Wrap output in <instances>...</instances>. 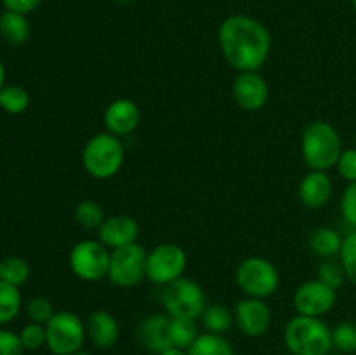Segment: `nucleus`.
<instances>
[{"mask_svg":"<svg viewBox=\"0 0 356 355\" xmlns=\"http://www.w3.org/2000/svg\"><path fill=\"white\" fill-rule=\"evenodd\" d=\"M0 37L9 45H23L30 38V23L26 16L13 10L0 14Z\"/></svg>","mask_w":356,"mask_h":355,"instance_id":"obj_19","label":"nucleus"},{"mask_svg":"<svg viewBox=\"0 0 356 355\" xmlns=\"http://www.w3.org/2000/svg\"><path fill=\"white\" fill-rule=\"evenodd\" d=\"M21 305L23 298L19 287L0 281V326L13 322L19 315Z\"/></svg>","mask_w":356,"mask_h":355,"instance_id":"obj_23","label":"nucleus"},{"mask_svg":"<svg viewBox=\"0 0 356 355\" xmlns=\"http://www.w3.org/2000/svg\"><path fill=\"white\" fill-rule=\"evenodd\" d=\"M284 343L292 355H325L332 350V329L320 317H294L284 329Z\"/></svg>","mask_w":356,"mask_h":355,"instance_id":"obj_3","label":"nucleus"},{"mask_svg":"<svg viewBox=\"0 0 356 355\" xmlns=\"http://www.w3.org/2000/svg\"><path fill=\"white\" fill-rule=\"evenodd\" d=\"M54 306H52L51 299L44 298V296H37V298H31L26 303V315L30 319V322H37L45 326L49 320L54 317Z\"/></svg>","mask_w":356,"mask_h":355,"instance_id":"obj_31","label":"nucleus"},{"mask_svg":"<svg viewBox=\"0 0 356 355\" xmlns=\"http://www.w3.org/2000/svg\"><path fill=\"white\" fill-rule=\"evenodd\" d=\"M30 106V94L24 87L10 84L0 90V108L9 115H21Z\"/></svg>","mask_w":356,"mask_h":355,"instance_id":"obj_24","label":"nucleus"},{"mask_svg":"<svg viewBox=\"0 0 356 355\" xmlns=\"http://www.w3.org/2000/svg\"><path fill=\"white\" fill-rule=\"evenodd\" d=\"M73 355H92V354H89V352H82V350H80V352H76V354H73Z\"/></svg>","mask_w":356,"mask_h":355,"instance_id":"obj_40","label":"nucleus"},{"mask_svg":"<svg viewBox=\"0 0 356 355\" xmlns=\"http://www.w3.org/2000/svg\"><path fill=\"white\" fill-rule=\"evenodd\" d=\"M117 3H120V6H129V3H132L134 0H115Z\"/></svg>","mask_w":356,"mask_h":355,"instance_id":"obj_39","label":"nucleus"},{"mask_svg":"<svg viewBox=\"0 0 356 355\" xmlns=\"http://www.w3.org/2000/svg\"><path fill=\"white\" fill-rule=\"evenodd\" d=\"M339 260L343 263L344 271H346V278L356 285V230L344 237Z\"/></svg>","mask_w":356,"mask_h":355,"instance_id":"obj_30","label":"nucleus"},{"mask_svg":"<svg viewBox=\"0 0 356 355\" xmlns=\"http://www.w3.org/2000/svg\"><path fill=\"white\" fill-rule=\"evenodd\" d=\"M341 212H343V218L346 219L348 225L356 228V181L348 184L346 190L343 191V197H341Z\"/></svg>","mask_w":356,"mask_h":355,"instance_id":"obj_34","label":"nucleus"},{"mask_svg":"<svg viewBox=\"0 0 356 355\" xmlns=\"http://www.w3.org/2000/svg\"><path fill=\"white\" fill-rule=\"evenodd\" d=\"M42 3V0H2V6L6 7V10H13V13L19 14H30L31 10L37 9Z\"/></svg>","mask_w":356,"mask_h":355,"instance_id":"obj_36","label":"nucleus"},{"mask_svg":"<svg viewBox=\"0 0 356 355\" xmlns=\"http://www.w3.org/2000/svg\"><path fill=\"white\" fill-rule=\"evenodd\" d=\"M159 355H188V350H183V348H177V347H170Z\"/></svg>","mask_w":356,"mask_h":355,"instance_id":"obj_37","label":"nucleus"},{"mask_svg":"<svg viewBox=\"0 0 356 355\" xmlns=\"http://www.w3.org/2000/svg\"><path fill=\"white\" fill-rule=\"evenodd\" d=\"M343 237L337 230L329 228V226H322V228L315 230L309 237V247H312L313 254L323 258H334L341 253V246H343Z\"/></svg>","mask_w":356,"mask_h":355,"instance_id":"obj_20","label":"nucleus"},{"mask_svg":"<svg viewBox=\"0 0 356 355\" xmlns=\"http://www.w3.org/2000/svg\"><path fill=\"white\" fill-rule=\"evenodd\" d=\"M233 97L242 110L257 111L268 103L270 87L259 72H240L233 82Z\"/></svg>","mask_w":356,"mask_h":355,"instance_id":"obj_13","label":"nucleus"},{"mask_svg":"<svg viewBox=\"0 0 356 355\" xmlns=\"http://www.w3.org/2000/svg\"><path fill=\"white\" fill-rule=\"evenodd\" d=\"M103 122L108 132L122 138V136L132 134L139 127L141 111H139V106L132 100L118 97V100L111 101L106 106Z\"/></svg>","mask_w":356,"mask_h":355,"instance_id":"obj_14","label":"nucleus"},{"mask_svg":"<svg viewBox=\"0 0 356 355\" xmlns=\"http://www.w3.org/2000/svg\"><path fill=\"white\" fill-rule=\"evenodd\" d=\"M6 86V66H3L2 58H0V90Z\"/></svg>","mask_w":356,"mask_h":355,"instance_id":"obj_38","label":"nucleus"},{"mask_svg":"<svg viewBox=\"0 0 356 355\" xmlns=\"http://www.w3.org/2000/svg\"><path fill=\"white\" fill-rule=\"evenodd\" d=\"M235 281L247 298L264 299L277 292L280 285V275L270 260L261 256H249L240 261L236 267Z\"/></svg>","mask_w":356,"mask_h":355,"instance_id":"obj_5","label":"nucleus"},{"mask_svg":"<svg viewBox=\"0 0 356 355\" xmlns=\"http://www.w3.org/2000/svg\"><path fill=\"white\" fill-rule=\"evenodd\" d=\"M111 251L99 240L76 242L68 254L70 270L83 282H99L108 277Z\"/></svg>","mask_w":356,"mask_h":355,"instance_id":"obj_7","label":"nucleus"},{"mask_svg":"<svg viewBox=\"0 0 356 355\" xmlns=\"http://www.w3.org/2000/svg\"><path fill=\"white\" fill-rule=\"evenodd\" d=\"M336 167L337 171H339L343 180H346L348 183H355L356 181V148L343 150Z\"/></svg>","mask_w":356,"mask_h":355,"instance_id":"obj_33","label":"nucleus"},{"mask_svg":"<svg viewBox=\"0 0 356 355\" xmlns=\"http://www.w3.org/2000/svg\"><path fill=\"white\" fill-rule=\"evenodd\" d=\"M200 319H202V324H204V327L209 331V333L225 334L226 331L232 329L235 315H233L232 310H229L228 306L216 303V305L205 306Z\"/></svg>","mask_w":356,"mask_h":355,"instance_id":"obj_22","label":"nucleus"},{"mask_svg":"<svg viewBox=\"0 0 356 355\" xmlns=\"http://www.w3.org/2000/svg\"><path fill=\"white\" fill-rule=\"evenodd\" d=\"M332 347L341 354H355L356 352V322L346 320L337 324L332 329Z\"/></svg>","mask_w":356,"mask_h":355,"instance_id":"obj_28","label":"nucleus"},{"mask_svg":"<svg viewBox=\"0 0 356 355\" xmlns=\"http://www.w3.org/2000/svg\"><path fill=\"white\" fill-rule=\"evenodd\" d=\"M97 237L110 251L131 246L138 242L139 225L132 216L115 214L104 219L103 225L97 228Z\"/></svg>","mask_w":356,"mask_h":355,"instance_id":"obj_15","label":"nucleus"},{"mask_svg":"<svg viewBox=\"0 0 356 355\" xmlns=\"http://www.w3.org/2000/svg\"><path fill=\"white\" fill-rule=\"evenodd\" d=\"M75 221L79 223L82 228L96 230L104 223V211L96 200H82L76 204L75 207Z\"/></svg>","mask_w":356,"mask_h":355,"instance_id":"obj_27","label":"nucleus"},{"mask_svg":"<svg viewBox=\"0 0 356 355\" xmlns=\"http://www.w3.org/2000/svg\"><path fill=\"white\" fill-rule=\"evenodd\" d=\"M146 256L148 253L138 242L111 251L108 278L118 287H134L146 278Z\"/></svg>","mask_w":356,"mask_h":355,"instance_id":"obj_10","label":"nucleus"},{"mask_svg":"<svg viewBox=\"0 0 356 355\" xmlns=\"http://www.w3.org/2000/svg\"><path fill=\"white\" fill-rule=\"evenodd\" d=\"M86 331L90 343L99 350L113 348L120 338L118 320L106 310H96V312L90 313L86 322Z\"/></svg>","mask_w":356,"mask_h":355,"instance_id":"obj_16","label":"nucleus"},{"mask_svg":"<svg viewBox=\"0 0 356 355\" xmlns=\"http://www.w3.org/2000/svg\"><path fill=\"white\" fill-rule=\"evenodd\" d=\"M355 145H356V136H355ZM355 148H356V146H355Z\"/></svg>","mask_w":356,"mask_h":355,"instance_id":"obj_43","label":"nucleus"},{"mask_svg":"<svg viewBox=\"0 0 356 355\" xmlns=\"http://www.w3.org/2000/svg\"><path fill=\"white\" fill-rule=\"evenodd\" d=\"M24 347L19 334L9 329H0V355H23Z\"/></svg>","mask_w":356,"mask_h":355,"instance_id":"obj_35","label":"nucleus"},{"mask_svg":"<svg viewBox=\"0 0 356 355\" xmlns=\"http://www.w3.org/2000/svg\"><path fill=\"white\" fill-rule=\"evenodd\" d=\"M318 281H322L323 284H327L329 287L332 289H341L343 287L344 282L348 281L346 278V271H344L343 263L341 260H334V258H327L320 263L318 267Z\"/></svg>","mask_w":356,"mask_h":355,"instance_id":"obj_29","label":"nucleus"},{"mask_svg":"<svg viewBox=\"0 0 356 355\" xmlns=\"http://www.w3.org/2000/svg\"><path fill=\"white\" fill-rule=\"evenodd\" d=\"M30 278V265L19 256H9L0 260V281L21 287Z\"/></svg>","mask_w":356,"mask_h":355,"instance_id":"obj_26","label":"nucleus"},{"mask_svg":"<svg viewBox=\"0 0 356 355\" xmlns=\"http://www.w3.org/2000/svg\"><path fill=\"white\" fill-rule=\"evenodd\" d=\"M21 343H23L24 350H38V348L45 347L47 341V334H45V326L37 322H30L21 329L19 333Z\"/></svg>","mask_w":356,"mask_h":355,"instance_id":"obj_32","label":"nucleus"},{"mask_svg":"<svg viewBox=\"0 0 356 355\" xmlns=\"http://www.w3.org/2000/svg\"><path fill=\"white\" fill-rule=\"evenodd\" d=\"M188 355H235L232 343L222 334L204 333L188 348Z\"/></svg>","mask_w":356,"mask_h":355,"instance_id":"obj_21","label":"nucleus"},{"mask_svg":"<svg viewBox=\"0 0 356 355\" xmlns=\"http://www.w3.org/2000/svg\"><path fill=\"white\" fill-rule=\"evenodd\" d=\"M125 150L120 138L111 132L94 134L82 150V166L96 180H110L122 169Z\"/></svg>","mask_w":356,"mask_h":355,"instance_id":"obj_4","label":"nucleus"},{"mask_svg":"<svg viewBox=\"0 0 356 355\" xmlns=\"http://www.w3.org/2000/svg\"><path fill=\"white\" fill-rule=\"evenodd\" d=\"M325 355H343V354H334V352H329V354H325Z\"/></svg>","mask_w":356,"mask_h":355,"instance_id":"obj_42","label":"nucleus"},{"mask_svg":"<svg viewBox=\"0 0 356 355\" xmlns=\"http://www.w3.org/2000/svg\"><path fill=\"white\" fill-rule=\"evenodd\" d=\"M301 152L309 171H329L343 153V141L329 122L315 120L302 131Z\"/></svg>","mask_w":356,"mask_h":355,"instance_id":"obj_2","label":"nucleus"},{"mask_svg":"<svg viewBox=\"0 0 356 355\" xmlns=\"http://www.w3.org/2000/svg\"><path fill=\"white\" fill-rule=\"evenodd\" d=\"M235 322L245 336H264L271 326L270 306L259 298L240 299L235 306Z\"/></svg>","mask_w":356,"mask_h":355,"instance_id":"obj_12","label":"nucleus"},{"mask_svg":"<svg viewBox=\"0 0 356 355\" xmlns=\"http://www.w3.org/2000/svg\"><path fill=\"white\" fill-rule=\"evenodd\" d=\"M188 256L177 244L165 242L153 247L146 256V278L155 285H169L183 277Z\"/></svg>","mask_w":356,"mask_h":355,"instance_id":"obj_9","label":"nucleus"},{"mask_svg":"<svg viewBox=\"0 0 356 355\" xmlns=\"http://www.w3.org/2000/svg\"><path fill=\"white\" fill-rule=\"evenodd\" d=\"M162 303L169 317L195 319L202 317L207 299L204 289L191 278H177L172 284L165 285L162 292Z\"/></svg>","mask_w":356,"mask_h":355,"instance_id":"obj_8","label":"nucleus"},{"mask_svg":"<svg viewBox=\"0 0 356 355\" xmlns=\"http://www.w3.org/2000/svg\"><path fill=\"white\" fill-rule=\"evenodd\" d=\"M351 6H353V9H355V13H356V0H351Z\"/></svg>","mask_w":356,"mask_h":355,"instance_id":"obj_41","label":"nucleus"},{"mask_svg":"<svg viewBox=\"0 0 356 355\" xmlns=\"http://www.w3.org/2000/svg\"><path fill=\"white\" fill-rule=\"evenodd\" d=\"M139 340L143 347L153 354H162L172 347L170 343V317L165 313H153L139 326Z\"/></svg>","mask_w":356,"mask_h":355,"instance_id":"obj_18","label":"nucleus"},{"mask_svg":"<svg viewBox=\"0 0 356 355\" xmlns=\"http://www.w3.org/2000/svg\"><path fill=\"white\" fill-rule=\"evenodd\" d=\"M332 188L327 171H309L299 183V200L308 209H322L332 197Z\"/></svg>","mask_w":356,"mask_h":355,"instance_id":"obj_17","label":"nucleus"},{"mask_svg":"<svg viewBox=\"0 0 356 355\" xmlns=\"http://www.w3.org/2000/svg\"><path fill=\"white\" fill-rule=\"evenodd\" d=\"M219 45L229 66L238 72H259L271 52V35L256 17L233 14L221 23Z\"/></svg>","mask_w":356,"mask_h":355,"instance_id":"obj_1","label":"nucleus"},{"mask_svg":"<svg viewBox=\"0 0 356 355\" xmlns=\"http://www.w3.org/2000/svg\"><path fill=\"white\" fill-rule=\"evenodd\" d=\"M198 338V327L195 319L170 317V343L172 347L188 350Z\"/></svg>","mask_w":356,"mask_h":355,"instance_id":"obj_25","label":"nucleus"},{"mask_svg":"<svg viewBox=\"0 0 356 355\" xmlns=\"http://www.w3.org/2000/svg\"><path fill=\"white\" fill-rule=\"evenodd\" d=\"M45 347L52 355H73L82 350L87 338L86 324L75 312L61 310L45 324Z\"/></svg>","mask_w":356,"mask_h":355,"instance_id":"obj_6","label":"nucleus"},{"mask_svg":"<svg viewBox=\"0 0 356 355\" xmlns=\"http://www.w3.org/2000/svg\"><path fill=\"white\" fill-rule=\"evenodd\" d=\"M337 299L336 289L329 287L318 278L305 282L294 292V308L299 315L322 317L334 308Z\"/></svg>","mask_w":356,"mask_h":355,"instance_id":"obj_11","label":"nucleus"}]
</instances>
